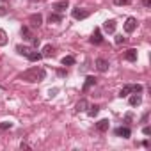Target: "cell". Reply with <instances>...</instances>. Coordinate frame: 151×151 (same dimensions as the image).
Returning a JSON list of instances; mask_svg holds the SVG:
<instances>
[{"mask_svg": "<svg viewBox=\"0 0 151 151\" xmlns=\"http://www.w3.org/2000/svg\"><path fill=\"white\" fill-rule=\"evenodd\" d=\"M124 59L130 60V62H135V60H137V50H135V48H130V50L124 53Z\"/></svg>", "mask_w": 151, "mask_h": 151, "instance_id": "7c38bea8", "label": "cell"}, {"mask_svg": "<svg viewBox=\"0 0 151 151\" xmlns=\"http://www.w3.org/2000/svg\"><path fill=\"white\" fill-rule=\"evenodd\" d=\"M142 132H144V135H149V133H151V128H149V126H144Z\"/></svg>", "mask_w": 151, "mask_h": 151, "instance_id": "f546056e", "label": "cell"}, {"mask_svg": "<svg viewBox=\"0 0 151 151\" xmlns=\"http://www.w3.org/2000/svg\"><path fill=\"white\" fill-rule=\"evenodd\" d=\"M98 112H100V107H98V105H91V107H89V110H87V114H89L91 117H94Z\"/></svg>", "mask_w": 151, "mask_h": 151, "instance_id": "44dd1931", "label": "cell"}, {"mask_svg": "<svg viewBox=\"0 0 151 151\" xmlns=\"http://www.w3.org/2000/svg\"><path fill=\"white\" fill-rule=\"evenodd\" d=\"M133 87V93H142V86L140 84H137V86H132Z\"/></svg>", "mask_w": 151, "mask_h": 151, "instance_id": "4316f807", "label": "cell"}, {"mask_svg": "<svg viewBox=\"0 0 151 151\" xmlns=\"http://www.w3.org/2000/svg\"><path fill=\"white\" fill-rule=\"evenodd\" d=\"M116 27H117L116 20H107V22L103 23V30H105L107 34H114V32H116Z\"/></svg>", "mask_w": 151, "mask_h": 151, "instance_id": "3957f363", "label": "cell"}, {"mask_svg": "<svg viewBox=\"0 0 151 151\" xmlns=\"http://www.w3.org/2000/svg\"><path fill=\"white\" fill-rule=\"evenodd\" d=\"M130 93H133V87H132V86H124V87L121 89V93H119V96H121V98H124V96H128Z\"/></svg>", "mask_w": 151, "mask_h": 151, "instance_id": "e0dca14e", "label": "cell"}, {"mask_svg": "<svg viewBox=\"0 0 151 151\" xmlns=\"http://www.w3.org/2000/svg\"><path fill=\"white\" fill-rule=\"evenodd\" d=\"M50 55H53V46L52 45H46L43 48V57H50Z\"/></svg>", "mask_w": 151, "mask_h": 151, "instance_id": "ac0fdd59", "label": "cell"}, {"mask_svg": "<svg viewBox=\"0 0 151 151\" xmlns=\"http://www.w3.org/2000/svg\"><path fill=\"white\" fill-rule=\"evenodd\" d=\"M45 77H46V71H45L43 68H30V69H27V71H23V73L20 75L22 80L30 82V84L41 82V80H45Z\"/></svg>", "mask_w": 151, "mask_h": 151, "instance_id": "6da1fadb", "label": "cell"}, {"mask_svg": "<svg viewBox=\"0 0 151 151\" xmlns=\"http://www.w3.org/2000/svg\"><path fill=\"white\" fill-rule=\"evenodd\" d=\"M94 84H96V78H94V77H87V78H86V84H84V87H82V91H84V93H87Z\"/></svg>", "mask_w": 151, "mask_h": 151, "instance_id": "4fadbf2b", "label": "cell"}, {"mask_svg": "<svg viewBox=\"0 0 151 151\" xmlns=\"http://www.w3.org/2000/svg\"><path fill=\"white\" fill-rule=\"evenodd\" d=\"M96 68H98V71L105 73V71L109 69V60L103 59V57H98V59H96Z\"/></svg>", "mask_w": 151, "mask_h": 151, "instance_id": "5b68a950", "label": "cell"}, {"mask_svg": "<svg viewBox=\"0 0 151 151\" xmlns=\"http://www.w3.org/2000/svg\"><path fill=\"white\" fill-rule=\"evenodd\" d=\"M124 41H126V37H123V36H117V37H116V43H117V45H123Z\"/></svg>", "mask_w": 151, "mask_h": 151, "instance_id": "484cf974", "label": "cell"}, {"mask_svg": "<svg viewBox=\"0 0 151 151\" xmlns=\"http://www.w3.org/2000/svg\"><path fill=\"white\" fill-rule=\"evenodd\" d=\"M68 6H69L68 0H60V2H55V4H53V9H55L57 13H64V11L68 9Z\"/></svg>", "mask_w": 151, "mask_h": 151, "instance_id": "52a82bcc", "label": "cell"}, {"mask_svg": "<svg viewBox=\"0 0 151 151\" xmlns=\"http://www.w3.org/2000/svg\"><path fill=\"white\" fill-rule=\"evenodd\" d=\"M73 18L75 20H86L87 16H89V11H86V9H80V7H77V9H73Z\"/></svg>", "mask_w": 151, "mask_h": 151, "instance_id": "7a4b0ae2", "label": "cell"}, {"mask_svg": "<svg viewBox=\"0 0 151 151\" xmlns=\"http://www.w3.org/2000/svg\"><path fill=\"white\" fill-rule=\"evenodd\" d=\"M9 128H13V123H0V130H9Z\"/></svg>", "mask_w": 151, "mask_h": 151, "instance_id": "d4e9b609", "label": "cell"}, {"mask_svg": "<svg viewBox=\"0 0 151 151\" xmlns=\"http://www.w3.org/2000/svg\"><path fill=\"white\" fill-rule=\"evenodd\" d=\"M6 14H7V9L4 6H0V16H6Z\"/></svg>", "mask_w": 151, "mask_h": 151, "instance_id": "f1b7e54d", "label": "cell"}, {"mask_svg": "<svg viewBox=\"0 0 151 151\" xmlns=\"http://www.w3.org/2000/svg\"><path fill=\"white\" fill-rule=\"evenodd\" d=\"M16 52H18L20 55H25V57H27L29 52H30V48H29V46H22V45H18V46H16Z\"/></svg>", "mask_w": 151, "mask_h": 151, "instance_id": "2e32d148", "label": "cell"}, {"mask_svg": "<svg viewBox=\"0 0 151 151\" xmlns=\"http://www.w3.org/2000/svg\"><path fill=\"white\" fill-rule=\"evenodd\" d=\"M114 4L116 6H130L132 0H114Z\"/></svg>", "mask_w": 151, "mask_h": 151, "instance_id": "603a6c76", "label": "cell"}, {"mask_svg": "<svg viewBox=\"0 0 151 151\" xmlns=\"http://www.w3.org/2000/svg\"><path fill=\"white\" fill-rule=\"evenodd\" d=\"M22 36H23V39H32L30 29H29V27H22Z\"/></svg>", "mask_w": 151, "mask_h": 151, "instance_id": "ffe728a7", "label": "cell"}, {"mask_svg": "<svg viewBox=\"0 0 151 151\" xmlns=\"http://www.w3.org/2000/svg\"><path fill=\"white\" fill-rule=\"evenodd\" d=\"M135 27H137V20H135V18H128L126 23H124V32H126V34H132V32L135 30Z\"/></svg>", "mask_w": 151, "mask_h": 151, "instance_id": "277c9868", "label": "cell"}, {"mask_svg": "<svg viewBox=\"0 0 151 151\" xmlns=\"http://www.w3.org/2000/svg\"><path fill=\"white\" fill-rule=\"evenodd\" d=\"M140 101H142V98H140V94H139V93H135L133 96H130V105H132V107L140 105Z\"/></svg>", "mask_w": 151, "mask_h": 151, "instance_id": "9a60e30c", "label": "cell"}, {"mask_svg": "<svg viewBox=\"0 0 151 151\" xmlns=\"http://www.w3.org/2000/svg\"><path fill=\"white\" fill-rule=\"evenodd\" d=\"M30 41H32V45H34V46H39V37H34V36H32V39H30Z\"/></svg>", "mask_w": 151, "mask_h": 151, "instance_id": "83f0119b", "label": "cell"}, {"mask_svg": "<svg viewBox=\"0 0 151 151\" xmlns=\"http://www.w3.org/2000/svg\"><path fill=\"white\" fill-rule=\"evenodd\" d=\"M20 147H22V149H30V146H29V144H25V142H22V144H20Z\"/></svg>", "mask_w": 151, "mask_h": 151, "instance_id": "4dcf8cb0", "label": "cell"}, {"mask_svg": "<svg viewBox=\"0 0 151 151\" xmlns=\"http://www.w3.org/2000/svg\"><path fill=\"white\" fill-rule=\"evenodd\" d=\"M7 36H6V32L4 30H0V46H4L6 43H7V39H6Z\"/></svg>", "mask_w": 151, "mask_h": 151, "instance_id": "cb8c5ba5", "label": "cell"}, {"mask_svg": "<svg viewBox=\"0 0 151 151\" xmlns=\"http://www.w3.org/2000/svg\"><path fill=\"white\" fill-rule=\"evenodd\" d=\"M27 59H29V60H32V62H37V60H41V59H43V53H41V52H36V50H30V52H29V55H27Z\"/></svg>", "mask_w": 151, "mask_h": 151, "instance_id": "30bf717a", "label": "cell"}, {"mask_svg": "<svg viewBox=\"0 0 151 151\" xmlns=\"http://www.w3.org/2000/svg\"><path fill=\"white\" fill-rule=\"evenodd\" d=\"M147 117H149V114H144V116H142V123H146V121H147Z\"/></svg>", "mask_w": 151, "mask_h": 151, "instance_id": "d6a6232c", "label": "cell"}, {"mask_svg": "<svg viewBox=\"0 0 151 151\" xmlns=\"http://www.w3.org/2000/svg\"><path fill=\"white\" fill-rule=\"evenodd\" d=\"M2 2H6V0H2Z\"/></svg>", "mask_w": 151, "mask_h": 151, "instance_id": "836d02e7", "label": "cell"}, {"mask_svg": "<svg viewBox=\"0 0 151 151\" xmlns=\"http://www.w3.org/2000/svg\"><path fill=\"white\" fill-rule=\"evenodd\" d=\"M109 126H110L109 119H101V121H98V123H96V130H98V132H107V130H109Z\"/></svg>", "mask_w": 151, "mask_h": 151, "instance_id": "8fae6325", "label": "cell"}, {"mask_svg": "<svg viewBox=\"0 0 151 151\" xmlns=\"http://www.w3.org/2000/svg\"><path fill=\"white\" fill-rule=\"evenodd\" d=\"M87 109V101L86 100H80L78 103H77V112H82V110H86Z\"/></svg>", "mask_w": 151, "mask_h": 151, "instance_id": "7402d4cb", "label": "cell"}, {"mask_svg": "<svg viewBox=\"0 0 151 151\" xmlns=\"http://www.w3.org/2000/svg\"><path fill=\"white\" fill-rule=\"evenodd\" d=\"M142 4H144L146 7H149V6H151V0H144V2H142Z\"/></svg>", "mask_w": 151, "mask_h": 151, "instance_id": "1f68e13d", "label": "cell"}, {"mask_svg": "<svg viewBox=\"0 0 151 151\" xmlns=\"http://www.w3.org/2000/svg\"><path fill=\"white\" fill-rule=\"evenodd\" d=\"M48 22H50V23H59V22H62V14H60V13H50Z\"/></svg>", "mask_w": 151, "mask_h": 151, "instance_id": "5bb4252c", "label": "cell"}, {"mask_svg": "<svg viewBox=\"0 0 151 151\" xmlns=\"http://www.w3.org/2000/svg\"><path fill=\"white\" fill-rule=\"evenodd\" d=\"M116 135L117 137H123V139H128L132 135V132H130L128 126H119V128H116Z\"/></svg>", "mask_w": 151, "mask_h": 151, "instance_id": "8992f818", "label": "cell"}, {"mask_svg": "<svg viewBox=\"0 0 151 151\" xmlns=\"http://www.w3.org/2000/svg\"><path fill=\"white\" fill-rule=\"evenodd\" d=\"M62 64H64V66H73V64H75V57H71V55L62 57Z\"/></svg>", "mask_w": 151, "mask_h": 151, "instance_id": "d6986e66", "label": "cell"}, {"mask_svg": "<svg viewBox=\"0 0 151 151\" xmlns=\"http://www.w3.org/2000/svg\"><path fill=\"white\" fill-rule=\"evenodd\" d=\"M29 22H30V25H32V27H39V25L43 23V16H41L39 13H37V14H30Z\"/></svg>", "mask_w": 151, "mask_h": 151, "instance_id": "ba28073f", "label": "cell"}, {"mask_svg": "<svg viewBox=\"0 0 151 151\" xmlns=\"http://www.w3.org/2000/svg\"><path fill=\"white\" fill-rule=\"evenodd\" d=\"M101 41H103V37H101V30H100V29H94L93 37H91V43H93V45H100Z\"/></svg>", "mask_w": 151, "mask_h": 151, "instance_id": "9c48e42d", "label": "cell"}]
</instances>
